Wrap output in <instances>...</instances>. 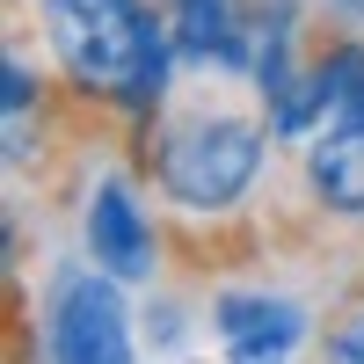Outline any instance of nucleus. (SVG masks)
I'll return each instance as SVG.
<instances>
[{"instance_id": "1", "label": "nucleus", "mask_w": 364, "mask_h": 364, "mask_svg": "<svg viewBox=\"0 0 364 364\" xmlns=\"http://www.w3.org/2000/svg\"><path fill=\"white\" fill-rule=\"evenodd\" d=\"M44 37L87 102H117L132 124L168 102L175 29L146 0H44Z\"/></svg>"}, {"instance_id": "2", "label": "nucleus", "mask_w": 364, "mask_h": 364, "mask_svg": "<svg viewBox=\"0 0 364 364\" xmlns=\"http://www.w3.org/2000/svg\"><path fill=\"white\" fill-rule=\"evenodd\" d=\"M262 154H269V132L255 117H226V109L190 117L161 139V190L182 211H233L255 190Z\"/></svg>"}, {"instance_id": "3", "label": "nucleus", "mask_w": 364, "mask_h": 364, "mask_svg": "<svg viewBox=\"0 0 364 364\" xmlns=\"http://www.w3.org/2000/svg\"><path fill=\"white\" fill-rule=\"evenodd\" d=\"M51 364H132V314L109 269H58L44 299Z\"/></svg>"}, {"instance_id": "4", "label": "nucleus", "mask_w": 364, "mask_h": 364, "mask_svg": "<svg viewBox=\"0 0 364 364\" xmlns=\"http://www.w3.org/2000/svg\"><path fill=\"white\" fill-rule=\"evenodd\" d=\"M80 233H87V255H95V269H109L117 284H146V277L161 269L154 219L139 211V197H132V182H124V175H102V182H95Z\"/></svg>"}, {"instance_id": "5", "label": "nucleus", "mask_w": 364, "mask_h": 364, "mask_svg": "<svg viewBox=\"0 0 364 364\" xmlns=\"http://www.w3.org/2000/svg\"><path fill=\"white\" fill-rule=\"evenodd\" d=\"M211 328H219L226 350H299L306 343V306L284 291H219Z\"/></svg>"}, {"instance_id": "6", "label": "nucleus", "mask_w": 364, "mask_h": 364, "mask_svg": "<svg viewBox=\"0 0 364 364\" xmlns=\"http://www.w3.org/2000/svg\"><path fill=\"white\" fill-rule=\"evenodd\" d=\"M175 51L211 66H255V29L233 0H175Z\"/></svg>"}, {"instance_id": "7", "label": "nucleus", "mask_w": 364, "mask_h": 364, "mask_svg": "<svg viewBox=\"0 0 364 364\" xmlns=\"http://www.w3.org/2000/svg\"><path fill=\"white\" fill-rule=\"evenodd\" d=\"M306 182L336 219H364V124H350V132L321 124L306 146Z\"/></svg>"}, {"instance_id": "8", "label": "nucleus", "mask_w": 364, "mask_h": 364, "mask_svg": "<svg viewBox=\"0 0 364 364\" xmlns=\"http://www.w3.org/2000/svg\"><path fill=\"white\" fill-rule=\"evenodd\" d=\"M314 73H321V124H328V132L364 124V44H357V37L336 44Z\"/></svg>"}, {"instance_id": "9", "label": "nucleus", "mask_w": 364, "mask_h": 364, "mask_svg": "<svg viewBox=\"0 0 364 364\" xmlns=\"http://www.w3.org/2000/svg\"><path fill=\"white\" fill-rule=\"evenodd\" d=\"M37 95H44V87H37V73H29L22 58H8V66H0V109H8V124H22Z\"/></svg>"}, {"instance_id": "10", "label": "nucleus", "mask_w": 364, "mask_h": 364, "mask_svg": "<svg viewBox=\"0 0 364 364\" xmlns=\"http://www.w3.org/2000/svg\"><path fill=\"white\" fill-rule=\"evenodd\" d=\"M328 357L336 364H364V314H350L336 336H328Z\"/></svg>"}, {"instance_id": "11", "label": "nucleus", "mask_w": 364, "mask_h": 364, "mask_svg": "<svg viewBox=\"0 0 364 364\" xmlns=\"http://www.w3.org/2000/svg\"><path fill=\"white\" fill-rule=\"evenodd\" d=\"M291 350H226V364H284Z\"/></svg>"}, {"instance_id": "12", "label": "nucleus", "mask_w": 364, "mask_h": 364, "mask_svg": "<svg viewBox=\"0 0 364 364\" xmlns=\"http://www.w3.org/2000/svg\"><path fill=\"white\" fill-rule=\"evenodd\" d=\"M328 8H336L343 22H364V0H328Z\"/></svg>"}]
</instances>
